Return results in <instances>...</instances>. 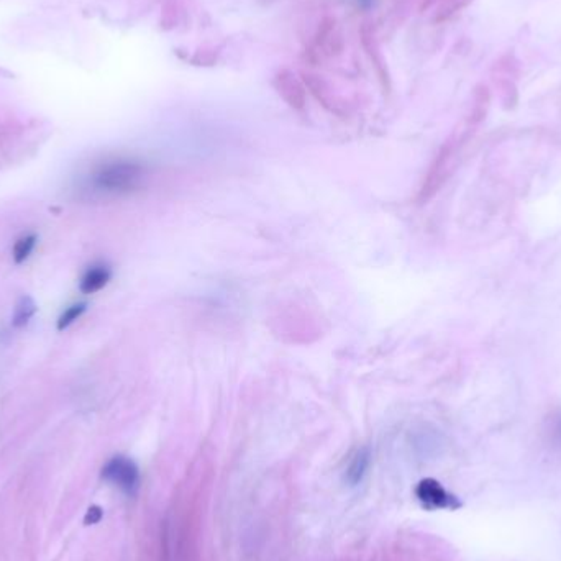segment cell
Here are the masks:
<instances>
[{
  "mask_svg": "<svg viewBox=\"0 0 561 561\" xmlns=\"http://www.w3.org/2000/svg\"><path fill=\"white\" fill-rule=\"evenodd\" d=\"M366 466H368V453H366L365 450H361V452H358L357 456L353 458V461H351L350 470H348L350 481H360L361 476L366 471Z\"/></svg>",
  "mask_w": 561,
  "mask_h": 561,
  "instance_id": "7",
  "label": "cell"
},
{
  "mask_svg": "<svg viewBox=\"0 0 561 561\" xmlns=\"http://www.w3.org/2000/svg\"><path fill=\"white\" fill-rule=\"evenodd\" d=\"M84 312H86V304H74V306L66 309V310L62 312V317H60V320H58V328H60V330L68 328V327L74 324Z\"/></svg>",
  "mask_w": 561,
  "mask_h": 561,
  "instance_id": "8",
  "label": "cell"
},
{
  "mask_svg": "<svg viewBox=\"0 0 561 561\" xmlns=\"http://www.w3.org/2000/svg\"><path fill=\"white\" fill-rule=\"evenodd\" d=\"M102 518V512H100V509L99 508H90L89 509L88 518H86V522L88 524H96L99 518Z\"/></svg>",
  "mask_w": 561,
  "mask_h": 561,
  "instance_id": "9",
  "label": "cell"
},
{
  "mask_svg": "<svg viewBox=\"0 0 561 561\" xmlns=\"http://www.w3.org/2000/svg\"><path fill=\"white\" fill-rule=\"evenodd\" d=\"M36 237L35 235H25L20 238L15 246H14V260L15 263H24L28 260V256L35 250Z\"/></svg>",
  "mask_w": 561,
  "mask_h": 561,
  "instance_id": "6",
  "label": "cell"
},
{
  "mask_svg": "<svg viewBox=\"0 0 561 561\" xmlns=\"http://www.w3.org/2000/svg\"><path fill=\"white\" fill-rule=\"evenodd\" d=\"M102 478L127 494H133L138 488V468L130 458L125 456H114L104 466Z\"/></svg>",
  "mask_w": 561,
  "mask_h": 561,
  "instance_id": "2",
  "label": "cell"
},
{
  "mask_svg": "<svg viewBox=\"0 0 561 561\" xmlns=\"http://www.w3.org/2000/svg\"><path fill=\"white\" fill-rule=\"evenodd\" d=\"M147 175L145 166L133 159H110L97 165L88 176V189L104 195L132 193Z\"/></svg>",
  "mask_w": 561,
  "mask_h": 561,
  "instance_id": "1",
  "label": "cell"
},
{
  "mask_svg": "<svg viewBox=\"0 0 561 561\" xmlns=\"http://www.w3.org/2000/svg\"><path fill=\"white\" fill-rule=\"evenodd\" d=\"M415 496L421 500L422 506L429 510L437 509H458L461 502L452 492H448L437 480L425 478L415 488Z\"/></svg>",
  "mask_w": 561,
  "mask_h": 561,
  "instance_id": "3",
  "label": "cell"
},
{
  "mask_svg": "<svg viewBox=\"0 0 561 561\" xmlns=\"http://www.w3.org/2000/svg\"><path fill=\"white\" fill-rule=\"evenodd\" d=\"M36 306L35 302H33V299L25 298L20 299L18 300L17 308H15V314H14V325L15 327H24V325H27L30 322V319L35 316Z\"/></svg>",
  "mask_w": 561,
  "mask_h": 561,
  "instance_id": "5",
  "label": "cell"
},
{
  "mask_svg": "<svg viewBox=\"0 0 561 561\" xmlns=\"http://www.w3.org/2000/svg\"><path fill=\"white\" fill-rule=\"evenodd\" d=\"M110 278H112V271L107 264H94L89 268L88 271L84 272V276L81 280V290L84 294L99 292V290L106 288Z\"/></svg>",
  "mask_w": 561,
  "mask_h": 561,
  "instance_id": "4",
  "label": "cell"
}]
</instances>
